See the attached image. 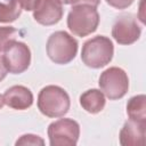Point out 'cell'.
Wrapping results in <instances>:
<instances>
[{
	"label": "cell",
	"mask_w": 146,
	"mask_h": 146,
	"mask_svg": "<svg viewBox=\"0 0 146 146\" xmlns=\"http://www.w3.org/2000/svg\"><path fill=\"white\" fill-rule=\"evenodd\" d=\"M113 54L114 47L111 39L104 35H97L83 43L81 59L91 68H100L112 60Z\"/></svg>",
	"instance_id": "6da1fadb"
},
{
	"label": "cell",
	"mask_w": 146,
	"mask_h": 146,
	"mask_svg": "<svg viewBox=\"0 0 146 146\" xmlns=\"http://www.w3.org/2000/svg\"><path fill=\"white\" fill-rule=\"evenodd\" d=\"M38 108L48 117L63 116L70 110V97L63 88L52 84L47 86L39 92Z\"/></svg>",
	"instance_id": "7a4b0ae2"
},
{
	"label": "cell",
	"mask_w": 146,
	"mask_h": 146,
	"mask_svg": "<svg viewBox=\"0 0 146 146\" xmlns=\"http://www.w3.org/2000/svg\"><path fill=\"white\" fill-rule=\"evenodd\" d=\"M99 14L95 7L87 5L73 6L67 16V27L76 36H87L97 30Z\"/></svg>",
	"instance_id": "3957f363"
},
{
	"label": "cell",
	"mask_w": 146,
	"mask_h": 146,
	"mask_svg": "<svg viewBox=\"0 0 146 146\" xmlns=\"http://www.w3.org/2000/svg\"><path fill=\"white\" fill-rule=\"evenodd\" d=\"M46 49L54 63L67 64L78 52V41L65 31H56L48 38Z\"/></svg>",
	"instance_id": "277c9868"
},
{
	"label": "cell",
	"mask_w": 146,
	"mask_h": 146,
	"mask_svg": "<svg viewBox=\"0 0 146 146\" xmlns=\"http://www.w3.org/2000/svg\"><path fill=\"white\" fill-rule=\"evenodd\" d=\"M99 87L102 92L110 99L122 98L129 88V79L127 73L116 66L105 70L99 78Z\"/></svg>",
	"instance_id": "5b68a950"
},
{
	"label": "cell",
	"mask_w": 146,
	"mask_h": 146,
	"mask_svg": "<svg viewBox=\"0 0 146 146\" xmlns=\"http://www.w3.org/2000/svg\"><path fill=\"white\" fill-rule=\"evenodd\" d=\"M80 136V125L72 119H59L48 127L51 146H74Z\"/></svg>",
	"instance_id": "8992f818"
},
{
	"label": "cell",
	"mask_w": 146,
	"mask_h": 146,
	"mask_svg": "<svg viewBox=\"0 0 146 146\" xmlns=\"http://www.w3.org/2000/svg\"><path fill=\"white\" fill-rule=\"evenodd\" d=\"M5 65L8 72L19 74L26 71L31 63V51L24 42L14 41L6 49L2 55Z\"/></svg>",
	"instance_id": "52a82bcc"
},
{
	"label": "cell",
	"mask_w": 146,
	"mask_h": 146,
	"mask_svg": "<svg viewBox=\"0 0 146 146\" xmlns=\"http://www.w3.org/2000/svg\"><path fill=\"white\" fill-rule=\"evenodd\" d=\"M140 27L136 18L130 14L119 16L112 27V36L120 44H131L140 36Z\"/></svg>",
	"instance_id": "ba28073f"
},
{
	"label": "cell",
	"mask_w": 146,
	"mask_h": 146,
	"mask_svg": "<svg viewBox=\"0 0 146 146\" xmlns=\"http://www.w3.org/2000/svg\"><path fill=\"white\" fill-rule=\"evenodd\" d=\"M33 17L41 25H54L63 17L60 0H36L33 7Z\"/></svg>",
	"instance_id": "9c48e42d"
},
{
	"label": "cell",
	"mask_w": 146,
	"mask_h": 146,
	"mask_svg": "<svg viewBox=\"0 0 146 146\" xmlns=\"http://www.w3.org/2000/svg\"><path fill=\"white\" fill-rule=\"evenodd\" d=\"M3 102L14 110H27L33 104V95L31 90L24 86H13L3 94Z\"/></svg>",
	"instance_id": "30bf717a"
},
{
	"label": "cell",
	"mask_w": 146,
	"mask_h": 146,
	"mask_svg": "<svg viewBox=\"0 0 146 146\" xmlns=\"http://www.w3.org/2000/svg\"><path fill=\"white\" fill-rule=\"evenodd\" d=\"M146 123L128 120L120 131V144L123 146H143L145 144Z\"/></svg>",
	"instance_id": "8fae6325"
},
{
	"label": "cell",
	"mask_w": 146,
	"mask_h": 146,
	"mask_svg": "<svg viewBox=\"0 0 146 146\" xmlns=\"http://www.w3.org/2000/svg\"><path fill=\"white\" fill-rule=\"evenodd\" d=\"M105 96L98 89H89L80 96V104L88 113L96 114L105 107Z\"/></svg>",
	"instance_id": "7c38bea8"
},
{
	"label": "cell",
	"mask_w": 146,
	"mask_h": 146,
	"mask_svg": "<svg viewBox=\"0 0 146 146\" xmlns=\"http://www.w3.org/2000/svg\"><path fill=\"white\" fill-rule=\"evenodd\" d=\"M127 114L129 120L146 123V97L138 95L131 97L127 104Z\"/></svg>",
	"instance_id": "4fadbf2b"
},
{
	"label": "cell",
	"mask_w": 146,
	"mask_h": 146,
	"mask_svg": "<svg viewBox=\"0 0 146 146\" xmlns=\"http://www.w3.org/2000/svg\"><path fill=\"white\" fill-rule=\"evenodd\" d=\"M22 13V6L17 0H9L7 3L0 2V23L16 21Z\"/></svg>",
	"instance_id": "5bb4252c"
},
{
	"label": "cell",
	"mask_w": 146,
	"mask_h": 146,
	"mask_svg": "<svg viewBox=\"0 0 146 146\" xmlns=\"http://www.w3.org/2000/svg\"><path fill=\"white\" fill-rule=\"evenodd\" d=\"M17 30L13 26H0V51H5V49L16 41Z\"/></svg>",
	"instance_id": "9a60e30c"
},
{
	"label": "cell",
	"mask_w": 146,
	"mask_h": 146,
	"mask_svg": "<svg viewBox=\"0 0 146 146\" xmlns=\"http://www.w3.org/2000/svg\"><path fill=\"white\" fill-rule=\"evenodd\" d=\"M44 141L35 135H24L17 141L16 145H43Z\"/></svg>",
	"instance_id": "2e32d148"
},
{
	"label": "cell",
	"mask_w": 146,
	"mask_h": 146,
	"mask_svg": "<svg viewBox=\"0 0 146 146\" xmlns=\"http://www.w3.org/2000/svg\"><path fill=\"white\" fill-rule=\"evenodd\" d=\"M135 0H106V2L116 8V9H124V8H128Z\"/></svg>",
	"instance_id": "e0dca14e"
},
{
	"label": "cell",
	"mask_w": 146,
	"mask_h": 146,
	"mask_svg": "<svg viewBox=\"0 0 146 146\" xmlns=\"http://www.w3.org/2000/svg\"><path fill=\"white\" fill-rule=\"evenodd\" d=\"M100 0H68V3L73 5V6H78V5H87V6H91V7H97L99 5Z\"/></svg>",
	"instance_id": "ac0fdd59"
},
{
	"label": "cell",
	"mask_w": 146,
	"mask_h": 146,
	"mask_svg": "<svg viewBox=\"0 0 146 146\" xmlns=\"http://www.w3.org/2000/svg\"><path fill=\"white\" fill-rule=\"evenodd\" d=\"M17 1L19 2V5L22 6L23 9L30 11V10H33V7H34L36 0H17Z\"/></svg>",
	"instance_id": "d6986e66"
},
{
	"label": "cell",
	"mask_w": 146,
	"mask_h": 146,
	"mask_svg": "<svg viewBox=\"0 0 146 146\" xmlns=\"http://www.w3.org/2000/svg\"><path fill=\"white\" fill-rule=\"evenodd\" d=\"M7 72H8V70L5 65L3 57H2V55H0V81H2L5 79V76L7 75Z\"/></svg>",
	"instance_id": "ffe728a7"
},
{
	"label": "cell",
	"mask_w": 146,
	"mask_h": 146,
	"mask_svg": "<svg viewBox=\"0 0 146 146\" xmlns=\"http://www.w3.org/2000/svg\"><path fill=\"white\" fill-rule=\"evenodd\" d=\"M3 105H5V102H3V96H2V95H0V110L3 107Z\"/></svg>",
	"instance_id": "44dd1931"
},
{
	"label": "cell",
	"mask_w": 146,
	"mask_h": 146,
	"mask_svg": "<svg viewBox=\"0 0 146 146\" xmlns=\"http://www.w3.org/2000/svg\"><path fill=\"white\" fill-rule=\"evenodd\" d=\"M62 3H65V5H68V0H60Z\"/></svg>",
	"instance_id": "7402d4cb"
}]
</instances>
